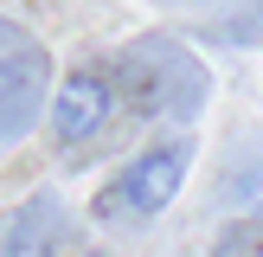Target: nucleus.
I'll list each match as a JSON object with an SVG mask.
<instances>
[{"label": "nucleus", "instance_id": "1", "mask_svg": "<svg viewBox=\"0 0 263 257\" xmlns=\"http://www.w3.org/2000/svg\"><path fill=\"white\" fill-rule=\"evenodd\" d=\"M186 167H193V141H186V135L141 148L135 161L116 174V187L97 199V218H109V212H128V218L167 212V206L180 199V187H186Z\"/></svg>", "mask_w": 263, "mask_h": 257}, {"label": "nucleus", "instance_id": "2", "mask_svg": "<svg viewBox=\"0 0 263 257\" xmlns=\"http://www.w3.org/2000/svg\"><path fill=\"white\" fill-rule=\"evenodd\" d=\"M122 71H128V97H135L141 116H180L174 84L180 90H205L199 64H193L180 45H167V39H141V45H128Z\"/></svg>", "mask_w": 263, "mask_h": 257}, {"label": "nucleus", "instance_id": "3", "mask_svg": "<svg viewBox=\"0 0 263 257\" xmlns=\"http://www.w3.org/2000/svg\"><path fill=\"white\" fill-rule=\"evenodd\" d=\"M116 116V77L103 71H71L58 90H51V141L58 148H84L109 128Z\"/></svg>", "mask_w": 263, "mask_h": 257}, {"label": "nucleus", "instance_id": "4", "mask_svg": "<svg viewBox=\"0 0 263 257\" xmlns=\"http://www.w3.org/2000/svg\"><path fill=\"white\" fill-rule=\"evenodd\" d=\"M45 84H51L45 51L20 45V51L0 58V148H13V141L39 122V109H45Z\"/></svg>", "mask_w": 263, "mask_h": 257}, {"label": "nucleus", "instance_id": "5", "mask_svg": "<svg viewBox=\"0 0 263 257\" xmlns=\"http://www.w3.org/2000/svg\"><path fill=\"white\" fill-rule=\"evenodd\" d=\"M51 238H58V206L39 193V199H26L20 212L7 218V231H0V257H51Z\"/></svg>", "mask_w": 263, "mask_h": 257}, {"label": "nucleus", "instance_id": "6", "mask_svg": "<svg viewBox=\"0 0 263 257\" xmlns=\"http://www.w3.org/2000/svg\"><path fill=\"white\" fill-rule=\"evenodd\" d=\"M212 257H263V238H218Z\"/></svg>", "mask_w": 263, "mask_h": 257}]
</instances>
